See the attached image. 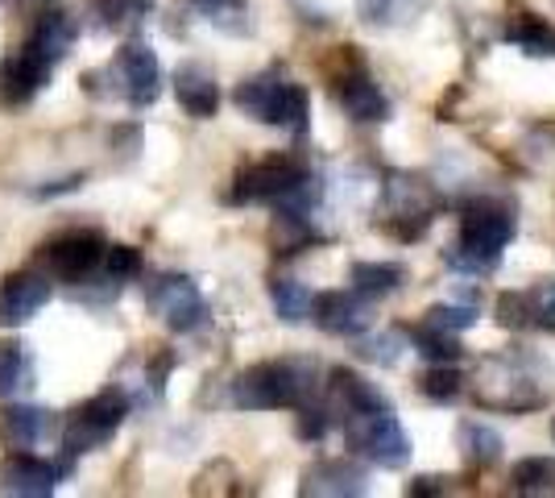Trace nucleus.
<instances>
[{
	"instance_id": "obj_1",
	"label": "nucleus",
	"mask_w": 555,
	"mask_h": 498,
	"mask_svg": "<svg viewBox=\"0 0 555 498\" xmlns=\"http://www.w3.org/2000/svg\"><path fill=\"white\" fill-rule=\"evenodd\" d=\"M555 395V370L531 349H509L481 361L477 370V404L493 411H534Z\"/></svg>"
},
{
	"instance_id": "obj_2",
	"label": "nucleus",
	"mask_w": 555,
	"mask_h": 498,
	"mask_svg": "<svg viewBox=\"0 0 555 498\" xmlns=\"http://www.w3.org/2000/svg\"><path fill=\"white\" fill-rule=\"evenodd\" d=\"M75 42V22H70L67 13H42L38 25H34V34L22 42V50L4 63V72H0V88H4V100H29V95L38 92L42 84L50 79V72L63 63V54L70 50Z\"/></svg>"
},
{
	"instance_id": "obj_3",
	"label": "nucleus",
	"mask_w": 555,
	"mask_h": 498,
	"mask_svg": "<svg viewBox=\"0 0 555 498\" xmlns=\"http://www.w3.org/2000/svg\"><path fill=\"white\" fill-rule=\"evenodd\" d=\"M315 391V366L311 361H261L254 370L236 374L232 382V407L245 411H278V407H302Z\"/></svg>"
},
{
	"instance_id": "obj_4",
	"label": "nucleus",
	"mask_w": 555,
	"mask_h": 498,
	"mask_svg": "<svg viewBox=\"0 0 555 498\" xmlns=\"http://www.w3.org/2000/svg\"><path fill=\"white\" fill-rule=\"evenodd\" d=\"M232 100H236V108H241L245 117L261 120V125H278V129H291V133H307L311 100L302 92V84H295L291 75L261 72V75H254V79H245Z\"/></svg>"
},
{
	"instance_id": "obj_5",
	"label": "nucleus",
	"mask_w": 555,
	"mask_h": 498,
	"mask_svg": "<svg viewBox=\"0 0 555 498\" xmlns=\"http://www.w3.org/2000/svg\"><path fill=\"white\" fill-rule=\"evenodd\" d=\"M509 238H514V216L506 208L473 204L461 216V238H456V250H448V266L486 274L502 261V250L509 245Z\"/></svg>"
},
{
	"instance_id": "obj_6",
	"label": "nucleus",
	"mask_w": 555,
	"mask_h": 498,
	"mask_svg": "<svg viewBox=\"0 0 555 498\" xmlns=\"http://www.w3.org/2000/svg\"><path fill=\"white\" fill-rule=\"evenodd\" d=\"M348 445L361 452L365 461L382 470H402L411 461V436L398 424L390 407H370V411H348Z\"/></svg>"
},
{
	"instance_id": "obj_7",
	"label": "nucleus",
	"mask_w": 555,
	"mask_h": 498,
	"mask_svg": "<svg viewBox=\"0 0 555 498\" xmlns=\"http://www.w3.org/2000/svg\"><path fill=\"white\" fill-rule=\"evenodd\" d=\"M125 416H129L125 391H104V395H95V399H88L83 407L70 411V420L63 424V445H67L70 457L100 449L104 440L116 436V427L125 424Z\"/></svg>"
},
{
	"instance_id": "obj_8",
	"label": "nucleus",
	"mask_w": 555,
	"mask_h": 498,
	"mask_svg": "<svg viewBox=\"0 0 555 498\" xmlns=\"http://www.w3.org/2000/svg\"><path fill=\"white\" fill-rule=\"evenodd\" d=\"M145 304L175 332H195L208 324V299H204L199 283L186 274H158L145 286Z\"/></svg>"
},
{
	"instance_id": "obj_9",
	"label": "nucleus",
	"mask_w": 555,
	"mask_h": 498,
	"mask_svg": "<svg viewBox=\"0 0 555 498\" xmlns=\"http://www.w3.org/2000/svg\"><path fill=\"white\" fill-rule=\"evenodd\" d=\"M104 254H108V245L100 233H59L54 241L42 245V266H47L50 279H59V283H92L95 274H100V266H104Z\"/></svg>"
},
{
	"instance_id": "obj_10",
	"label": "nucleus",
	"mask_w": 555,
	"mask_h": 498,
	"mask_svg": "<svg viewBox=\"0 0 555 498\" xmlns=\"http://www.w3.org/2000/svg\"><path fill=\"white\" fill-rule=\"evenodd\" d=\"M108 79L116 84V95H125L129 108H150L158 100V92H163L158 54L145 47V42H129V47L116 50Z\"/></svg>"
},
{
	"instance_id": "obj_11",
	"label": "nucleus",
	"mask_w": 555,
	"mask_h": 498,
	"mask_svg": "<svg viewBox=\"0 0 555 498\" xmlns=\"http://www.w3.org/2000/svg\"><path fill=\"white\" fill-rule=\"evenodd\" d=\"M307 179H311L307 166H299L295 158H266V163H257L236 175L232 200H236V204H282V200H291Z\"/></svg>"
},
{
	"instance_id": "obj_12",
	"label": "nucleus",
	"mask_w": 555,
	"mask_h": 498,
	"mask_svg": "<svg viewBox=\"0 0 555 498\" xmlns=\"http://www.w3.org/2000/svg\"><path fill=\"white\" fill-rule=\"evenodd\" d=\"M54 279L47 270H22V274H9L0 283V329H22L29 324L38 311L50 304L54 295Z\"/></svg>"
},
{
	"instance_id": "obj_13",
	"label": "nucleus",
	"mask_w": 555,
	"mask_h": 498,
	"mask_svg": "<svg viewBox=\"0 0 555 498\" xmlns=\"http://www.w3.org/2000/svg\"><path fill=\"white\" fill-rule=\"evenodd\" d=\"M311 320L332 336H361L373 324L370 295H361L357 286L352 291H324V295H315Z\"/></svg>"
},
{
	"instance_id": "obj_14",
	"label": "nucleus",
	"mask_w": 555,
	"mask_h": 498,
	"mask_svg": "<svg viewBox=\"0 0 555 498\" xmlns=\"http://www.w3.org/2000/svg\"><path fill=\"white\" fill-rule=\"evenodd\" d=\"M0 432H4V440L13 445V449H38V445H47L54 432H63L59 427V416L47 411V407H25V404H13L0 411Z\"/></svg>"
},
{
	"instance_id": "obj_15",
	"label": "nucleus",
	"mask_w": 555,
	"mask_h": 498,
	"mask_svg": "<svg viewBox=\"0 0 555 498\" xmlns=\"http://www.w3.org/2000/svg\"><path fill=\"white\" fill-rule=\"evenodd\" d=\"M67 465H50V461H38V457H13L4 470H0V486L9 495H25V498H42L54 495V486L63 482Z\"/></svg>"
},
{
	"instance_id": "obj_16",
	"label": "nucleus",
	"mask_w": 555,
	"mask_h": 498,
	"mask_svg": "<svg viewBox=\"0 0 555 498\" xmlns=\"http://www.w3.org/2000/svg\"><path fill=\"white\" fill-rule=\"evenodd\" d=\"M175 95H179V108L195 120L216 117V108H220L216 75H211L208 67H199V63H186V67L175 72Z\"/></svg>"
},
{
	"instance_id": "obj_17",
	"label": "nucleus",
	"mask_w": 555,
	"mask_h": 498,
	"mask_svg": "<svg viewBox=\"0 0 555 498\" xmlns=\"http://www.w3.org/2000/svg\"><path fill=\"white\" fill-rule=\"evenodd\" d=\"M302 495H365V470H357L352 461H320L302 477Z\"/></svg>"
},
{
	"instance_id": "obj_18",
	"label": "nucleus",
	"mask_w": 555,
	"mask_h": 498,
	"mask_svg": "<svg viewBox=\"0 0 555 498\" xmlns=\"http://www.w3.org/2000/svg\"><path fill=\"white\" fill-rule=\"evenodd\" d=\"M340 104H345L348 117L361 120V125H377V120L390 117V100L365 72L348 75L345 84H340Z\"/></svg>"
},
{
	"instance_id": "obj_19",
	"label": "nucleus",
	"mask_w": 555,
	"mask_h": 498,
	"mask_svg": "<svg viewBox=\"0 0 555 498\" xmlns=\"http://www.w3.org/2000/svg\"><path fill=\"white\" fill-rule=\"evenodd\" d=\"M34 391V357L22 341H0V399H22Z\"/></svg>"
},
{
	"instance_id": "obj_20",
	"label": "nucleus",
	"mask_w": 555,
	"mask_h": 498,
	"mask_svg": "<svg viewBox=\"0 0 555 498\" xmlns=\"http://www.w3.org/2000/svg\"><path fill=\"white\" fill-rule=\"evenodd\" d=\"M506 42L518 47L522 54H531V59H555V29L547 22L531 17V13H518L506 25Z\"/></svg>"
},
{
	"instance_id": "obj_21",
	"label": "nucleus",
	"mask_w": 555,
	"mask_h": 498,
	"mask_svg": "<svg viewBox=\"0 0 555 498\" xmlns=\"http://www.w3.org/2000/svg\"><path fill=\"white\" fill-rule=\"evenodd\" d=\"M348 279H352V286H357L361 295L382 299V295H390V291H398V286H402L406 270H402L398 261H357Z\"/></svg>"
},
{
	"instance_id": "obj_22",
	"label": "nucleus",
	"mask_w": 555,
	"mask_h": 498,
	"mask_svg": "<svg viewBox=\"0 0 555 498\" xmlns=\"http://www.w3.org/2000/svg\"><path fill=\"white\" fill-rule=\"evenodd\" d=\"M270 299H274V311L286 324H299V320H307L311 308H315V295L302 283H295V279H274V283H270Z\"/></svg>"
},
{
	"instance_id": "obj_23",
	"label": "nucleus",
	"mask_w": 555,
	"mask_h": 498,
	"mask_svg": "<svg viewBox=\"0 0 555 498\" xmlns=\"http://www.w3.org/2000/svg\"><path fill=\"white\" fill-rule=\"evenodd\" d=\"M332 386H336V395L345 399V411H370V407H390L386 404V395L365 382L361 374H352V370H336L332 374Z\"/></svg>"
},
{
	"instance_id": "obj_24",
	"label": "nucleus",
	"mask_w": 555,
	"mask_h": 498,
	"mask_svg": "<svg viewBox=\"0 0 555 498\" xmlns=\"http://www.w3.org/2000/svg\"><path fill=\"white\" fill-rule=\"evenodd\" d=\"M514 490L522 495H547L555 490V461L552 457H527L514 465Z\"/></svg>"
},
{
	"instance_id": "obj_25",
	"label": "nucleus",
	"mask_w": 555,
	"mask_h": 498,
	"mask_svg": "<svg viewBox=\"0 0 555 498\" xmlns=\"http://www.w3.org/2000/svg\"><path fill=\"white\" fill-rule=\"evenodd\" d=\"M415 349L427 357V361H456V357H461V341H456V332H443L423 320L415 329Z\"/></svg>"
},
{
	"instance_id": "obj_26",
	"label": "nucleus",
	"mask_w": 555,
	"mask_h": 498,
	"mask_svg": "<svg viewBox=\"0 0 555 498\" xmlns=\"http://www.w3.org/2000/svg\"><path fill=\"white\" fill-rule=\"evenodd\" d=\"M461 445H464V452H468V461H477V465H493V461L502 457V436L486 424H464Z\"/></svg>"
},
{
	"instance_id": "obj_27",
	"label": "nucleus",
	"mask_w": 555,
	"mask_h": 498,
	"mask_svg": "<svg viewBox=\"0 0 555 498\" xmlns=\"http://www.w3.org/2000/svg\"><path fill=\"white\" fill-rule=\"evenodd\" d=\"M100 274L108 279L113 286H120L125 279H133L141 274V254L133 245H108V254H104V266H100Z\"/></svg>"
},
{
	"instance_id": "obj_28",
	"label": "nucleus",
	"mask_w": 555,
	"mask_h": 498,
	"mask_svg": "<svg viewBox=\"0 0 555 498\" xmlns=\"http://www.w3.org/2000/svg\"><path fill=\"white\" fill-rule=\"evenodd\" d=\"M423 395H431V399H456L461 395V374H456V366L452 361H436L427 374H423Z\"/></svg>"
},
{
	"instance_id": "obj_29",
	"label": "nucleus",
	"mask_w": 555,
	"mask_h": 498,
	"mask_svg": "<svg viewBox=\"0 0 555 498\" xmlns=\"http://www.w3.org/2000/svg\"><path fill=\"white\" fill-rule=\"evenodd\" d=\"M427 324H436L443 332H464L477 324V308H461V304H440V308H431L423 316Z\"/></svg>"
},
{
	"instance_id": "obj_30",
	"label": "nucleus",
	"mask_w": 555,
	"mask_h": 498,
	"mask_svg": "<svg viewBox=\"0 0 555 498\" xmlns=\"http://www.w3.org/2000/svg\"><path fill=\"white\" fill-rule=\"evenodd\" d=\"M527 299H531V324L555 332V279L552 283H539Z\"/></svg>"
},
{
	"instance_id": "obj_31",
	"label": "nucleus",
	"mask_w": 555,
	"mask_h": 498,
	"mask_svg": "<svg viewBox=\"0 0 555 498\" xmlns=\"http://www.w3.org/2000/svg\"><path fill=\"white\" fill-rule=\"evenodd\" d=\"M498 320L506 324V329H518V324H531V299L527 295H502L498 299Z\"/></svg>"
},
{
	"instance_id": "obj_32",
	"label": "nucleus",
	"mask_w": 555,
	"mask_h": 498,
	"mask_svg": "<svg viewBox=\"0 0 555 498\" xmlns=\"http://www.w3.org/2000/svg\"><path fill=\"white\" fill-rule=\"evenodd\" d=\"M406 9H411V0H361V13H365V22H373V25L398 22Z\"/></svg>"
},
{
	"instance_id": "obj_33",
	"label": "nucleus",
	"mask_w": 555,
	"mask_h": 498,
	"mask_svg": "<svg viewBox=\"0 0 555 498\" xmlns=\"http://www.w3.org/2000/svg\"><path fill=\"white\" fill-rule=\"evenodd\" d=\"M195 13H204L208 22L224 25L229 17H241L245 13V0H191Z\"/></svg>"
},
{
	"instance_id": "obj_34",
	"label": "nucleus",
	"mask_w": 555,
	"mask_h": 498,
	"mask_svg": "<svg viewBox=\"0 0 555 498\" xmlns=\"http://www.w3.org/2000/svg\"><path fill=\"white\" fill-rule=\"evenodd\" d=\"M361 354L370 357V361H398V336H373V341H361Z\"/></svg>"
},
{
	"instance_id": "obj_35",
	"label": "nucleus",
	"mask_w": 555,
	"mask_h": 498,
	"mask_svg": "<svg viewBox=\"0 0 555 498\" xmlns=\"http://www.w3.org/2000/svg\"><path fill=\"white\" fill-rule=\"evenodd\" d=\"M327 432V411L324 407H302L299 416V436L302 440H320Z\"/></svg>"
},
{
	"instance_id": "obj_36",
	"label": "nucleus",
	"mask_w": 555,
	"mask_h": 498,
	"mask_svg": "<svg viewBox=\"0 0 555 498\" xmlns=\"http://www.w3.org/2000/svg\"><path fill=\"white\" fill-rule=\"evenodd\" d=\"M552 436H555V427H552Z\"/></svg>"
}]
</instances>
